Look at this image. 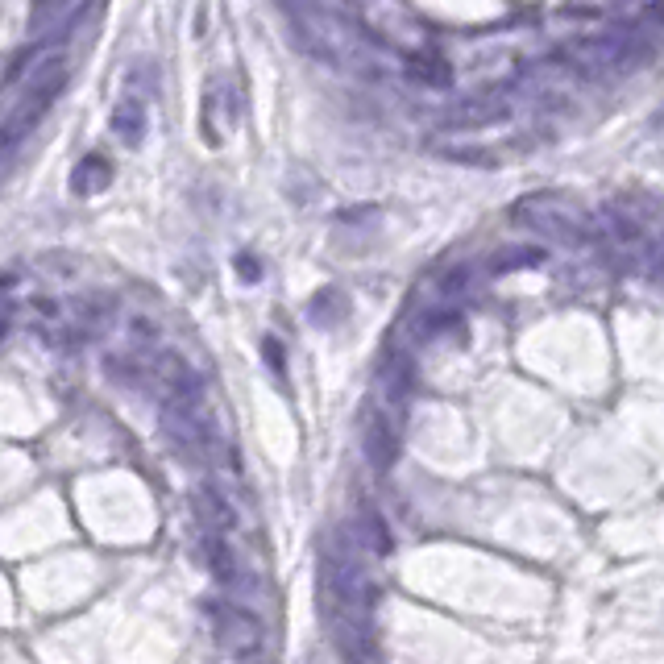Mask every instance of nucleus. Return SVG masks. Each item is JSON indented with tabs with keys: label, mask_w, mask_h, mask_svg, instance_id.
<instances>
[{
	"label": "nucleus",
	"mask_w": 664,
	"mask_h": 664,
	"mask_svg": "<svg viewBox=\"0 0 664 664\" xmlns=\"http://www.w3.org/2000/svg\"><path fill=\"white\" fill-rule=\"evenodd\" d=\"M113 125H117V133L125 137L129 146H133V142H142V125H146V113H142V104H137L133 96H129V100H121V108H117Z\"/></svg>",
	"instance_id": "f8f14e48"
},
{
	"label": "nucleus",
	"mask_w": 664,
	"mask_h": 664,
	"mask_svg": "<svg viewBox=\"0 0 664 664\" xmlns=\"http://www.w3.org/2000/svg\"><path fill=\"white\" fill-rule=\"evenodd\" d=\"M299 30H303L308 50L320 54V59H332V63H357V59H366V50H362V42H357V34L349 30V25H341L337 17H328V13H299Z\"/></svg>",
	"instance_id": "39448f33"
},
{
	"label": "nucleus",
	"mask_w": 664,
	"mask_h": 664,
	"mask_svg": "<svg viewBox=\"0 0 664 664\" xmlns=\"http://www.w3.org/2000/svg\"><path fill=\"white\" fill-rule=\"evenodd\" d=\"M540 262H544V249H536V245H515V249H503V254L490 262V270H494V274H511V270L540 266Z\"/></svg>",
	"instance_id": "9b49d317"
},
{
	"label": "nucleus",
	"mask_w": 664,
	"mask_h": 664,
	"mask_svg": "<svg viewBox=\"0 0 664 664\" xmlns=\"http://www.w3.org/2000/svg\"><path fill=\"white\" fill-rule=\"evenodd\" d=\"M237 270L245 274V279H258V266H254V262H249V258H241V262H237Z\"/></svg>",
	"instance_id": "ddd939ff"
},
{
	"label": "nucleus",
	"mask_w": 664,
	"mask_h": 664,
	"mask_svg": "<svg viewBox=\"0 0 664 664\" xmlns=\"http://www.w3.org/2000/svg\"><path fill=\"white\" fill-rule=\"evenodd\" d=\"M515 216L528 220V225H536V229L565 233V237H590L594 233V216L586 208L565 200V196H548V191H536V196L519 200Z\"/></svg>",
	"instance_id": "20e7f679"
},
{
	"label": "nucleus",
	"mask_w": 664,
	"mask_h": 664,
	"mask_svg": "<svg viewBox=\"0 0 664 664\" xmlns=\"http://www.w3.org/2000/svg\"><path fill=\"white\" fill-rule=\"evenodd\" d=\"M366 457H370V465L378 469V474H386V469L395 465V457H399V436H395V424L386 420L382 411H374L370 420H366Z\"/></svg>",
	"instance_id": "0eeeda50"
},
{
	"label": "nucleus",
	"mask_w": 664,
	"mask_h": 664,
	"mask_svg": "<svg viewBox=\"0 0 664 664\" xmlns=\"http://www.w3.org/2000/svg\"><path fill=\"white\" fill-rule=\"evenodd\" d=\"M108 179H113V166H108L100 154H88V158H83L79 162V171H75V191H79V196H92V191H100Z\"/></svg>",
	"instance_id": "9d476101"
},
{
	"label": "nucleus",
	"mask_w": 664,
	"mask_h": 664,
	"mask_svg": "<svg viewBox=\"0 0 664 664\" xmlns=\"http://www.w3.org/2000/svg\"><path fill=\"white\" fill-rule=\"evenodd\" d=\"M565 63L586 71V75H606V71H623L640 59V42H631L623 34H590V38H573L565 50Z\"/></svg>",
	"instance_id": "7ed1b4c3"
},
{
	"label": "nucleus",
	"mask_w": 664,
	"mask_h": 664,
	"mask_svg": "<svg viewBox=\"0 0 664 664\" xmlns=\"http://www.w3.org/2000/svg\"><path fill=\"white\" fill-rule=\"evenodd\" d=\"M0 337H5V320H0Z\"/></svg>",
	"instance_id": "2eb2a0df"
},
{
	"label": "nucleus",
	"mask_w": 664,
	"mask_h": 664,
	"mask_svg": "<svg viewBox=\"0 0 664 664\" xmlns=\"http://www.w3.org/2000/svg\"><path fill=\"white\" fill-rule=\"evenodd\" d=\"M191 507H196V515H200V528L204 532H233L237 528V515H233V507L225 503V494L220 490H212V486H200L196 494H191Z\"/></svg>",
	"instance_id": "1a4fd4ad"
},
{
	"label": "nucleus",
	"mask_w": 664,
	"mask_h": 664,
	"mask_svg": "<svg viewBox=\"0 0 664 664\" xmlns=\"http://www.w3.org/2000/svg\"><path fill=\"white\" fill-rule=\"evenodd\" d=\"M374 602V577L353 540L345 536L341 544H328L320 557V615L345 664H382L374 635Z\"/></svg>",
	"instance_id": "f257e3e1"
},
{
	"label": "nucleus",
	"mask_w": 664,
	"mask_h": 664,
	"mask_svg": "<svg viewBox=\"0 0 664 664\" xmlns=\"http://www.w3.org/2000/svg\"><path fill=\"white\" fill-rule=\"evenodd\" d=\"M308 664H332V660H328V656H312Z\"/></svg>",
	"instance_id": "4468645a"
},
{
	"label": "nucleus",
	"mask_w": 664,
	"mask_h": 664,
	"mask_svg": "<svg viewBox=\"0 0 664 664\" xmlns=\"http://www.w3.org/2000/svg\"><path fill=\"white\" fill-rule=\"evenodd\" d=\"M507 96H490V92H482V96H469V100H461L453 113H449V125H457V129H482V125H494L498 117H507Z\"/></svg>",
	"instance_id": "6e6552de"
},
{
	"label": "nucleus",
	"mask_w": 664,
	"mask_h": 664,
	"mask_svg": "<svg viewBox=\"0 0 664 664\" xmlns=\"http://www.w3.org/2000/svg\"><path fill=\"white\" fill-rule=\"evenodd\" d=\"M208 619H212L216 640L233 656H254L262 648V623L241 602H208Z\"/></svg>",
	"instance_id": "423d86ee"
},
{
	"label": "nucleus",
	"mask_w": 664,
	"mask_h": 664,
	"mask_svg": "<svg viewBox=\"0 0 664 664\" xmlns=\"http://www.w3.org/2000/svg\"><path fill=\"white\" fill-rule=\"evenodd\" d=\"M67 75H71V50H50V54H42V59H34V75H30V83H25V92H21L17 108L5 117V125H0V146L21 142V137L42 121L46 108H50L54 100H59Z\"/></svg>",
	"instance_id": "f03ea898"
}]
</instances>
